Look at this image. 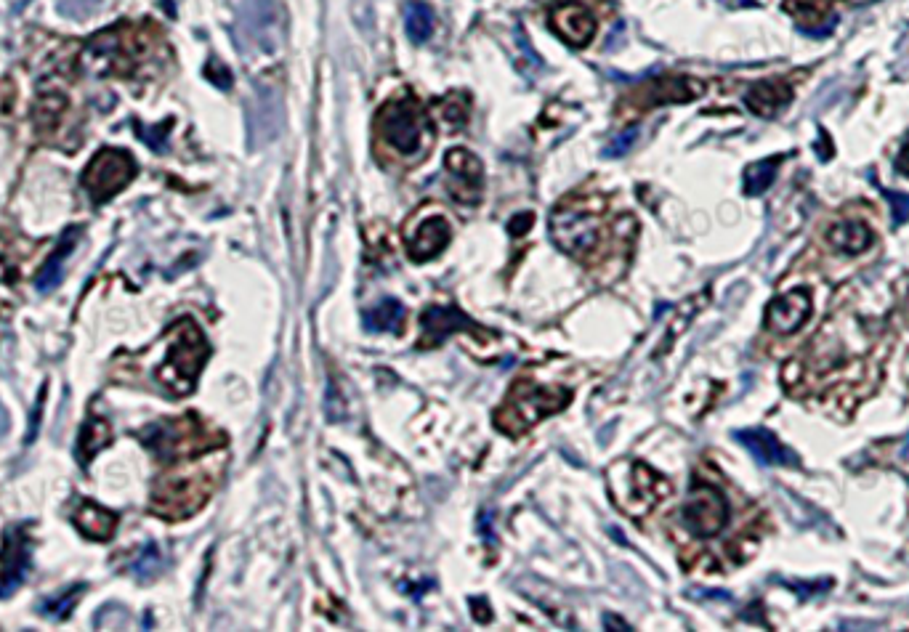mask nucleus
I'll list each match as a JSON object with an SVG mask.
<instances>
[{
  "label": "nucleus",
  "mask_w": 909,
  "mask_h": 632,
  "mask_svg": "<svg viewBox=\"0 0 909 632\" xmlns=\"http://www.w3.org/2000/svg\"><path fill=\"white\" fill-rule=\"evenodd\" d=\"M224 471V455L216 449L208 463L192 465L184 471L165 473L157 478L152 492V510L163 518H187L208 502Z\"/></svg>",
  "instance_id": "f257e3e1"
},
{
  "label": "nucleus",
  "mask_w": 909,
  "mask_h": 632,
  "mask_svg": "<svg viewBox=\"0 0 909 632\" xmlns=\"http://www.w3.org/2000/svg\"><path fill=\"white\" fill-rule=\"evenodd\" d=\"M165 359L157 367V380L171 388L176 396H187L195 391L197 375L202 364L208 362L210 346L195 319H181L165 335Z\"/></svg>",
  "instance_id": "f03ea898"
},
{
  "label": "nucleus",
  "mask_w": 909,
  "mask_h": 632,
  "mask_svg": "<svg viewBox=\"0 0 909 632\" xmlns=\"http://www.w3.org/2000/svg\"><path fill=\"white\" fill-rule=\"evenodd\" d=\"M604 208L599 197H575L551 213V237L559 250L575 258H591L604 239Z\"/></svg>",
  "instance_id": "7ed1b4c3"
},
{
  "label": "nucleus",
  "mask_w": 909,
  "mask_h": 632,
  "mask_svg": "<svg viewBox=\"0 0 909 632\" xmlns=\"http://www.w3.org/2000/svg\"><path fill=\"white\" fill-rule=\"evenodd\" d=\"M569 401H572L569 388H545L529 378H521L513 383L503 407L495 412V425L508 436H519L545 417L569 407Z\"/></svg>",
  "instance_id": "20e7f679"
},
{
  "label": "nucleus",
  "mask_w": 909,
  "mask_h": 632,
  "mask_svg": "<svg viewBox=\"0 0 909 632\" xmlns=\"http://www.w3.org/2000/svg\"><path fill=\"white\" fill-rule=\"evenodd\" d=\"M141 441L155 452L160 460H181V457L200 455L202 449L224 447L226 439L221 433H208L195 415L168 420L144 428Z\"/></svg>",
  "instance_id": "39448f33"
},
{
  "label": "nucleus",
  "mask_w": 909,
  "mask_h": 632,
  "mask_svg": "<svg viewBox=\"0 0 909 632\" xmlns=\"http://www.w3.org/2000/svg\"><path fill=\"white\" fill-rule=\"evenodd\" d=\"M375 128L381 133V139L391 149H397L399 155H415L423 141V133L428 131V117L420 107V101L410 93H404L399 99L383 104L375 117Z\"/></svg>",
  "instance_id": "423d86ee"
},
{
  "label": "nucleus",
  "mask_w": 909,
  "mask_h": 632,
  "mask_svg": "<svg viewBox=\"0 0 909 632\" xmlns=\"http://www.w3.org/2000/svg\"><path fill=\"white\" fill-rule=\"evenodd\" d=\"M136 176V162L123 149H101L94 160L88 162L83 173V186L94 197V202H104L123 192Z\"/></svg>",
  "instance_id": "0eeeda50"
},
{
  "label": "nucleus",
  "mask_w": 909,
  "mask_h": 632,
  "mask_svg": "<svg viewBox=\"0 0 909 632\" xmlns=\"http://www.w3.org/2000/svg\"><path fill=\"white\" fill-rule=\"evenodd\" d=\"M681 524L694 537H715L729 524V502L715 486L697 484L681 508Z\"/></svg>",
  "instance_id": "6e6552de"
},
{
  "label": "nucleus",
  "mask_w": 909,
  "mask_h": 632,
  "mask_svg": "<svg viewBox=\"0 0 909 632\" xmlns=\"http://www.w3.org/2000/svg\"><path fill=\"white\" fill-rule=\"evenodd\" d=\"M420 327H423L420 348L442 346L452 332H471V335H479V338H492V332L482 330L458 306H431V309H426L423 316H420Z\"/></svg>",
  "instance_id": "1a4fd4ad"
},
{
  "label": "nucleus",
  "mask_w": 909,
  "mask_h": 632,
  "mask_svg": "<svg viewBox=\"0 0 909 632\" xmlns=\"http://www.w3.org/2000/svg\"><path fill=\"white\" fill-rule=\"evenodd\" d=\"M811 316V293L806 287H795L790 293L777 295L766 309V327L779 335H793Z\"/></svg>",
  "instance_id": "9d476101"
},
{
  "label": "nucleus",
  "mask_w": 909,
  "mask_h": 632,
  "mask_svg": "<svg viewBox=\"0 0 909 632\" xmlns=\"http://www.w3.org/2000/svg\"><path fill=\"white\" fill-rule=\"evenodd\" d=\"M444 168L452 173V194L460 202H479L484 186V165L468 149H450L444 155Z\"/></svg>",
  "instance_id": "9b49d317"
},
{
  "label": "nucleus",
  "mask_w": 909,
  "mask_h": 632,
  "mask_svg": "<svg viewBox=\"0 0 909 632\" xmlns=\"http://www.w3.org/2000/svg\"><path fill=\"white\" fill-rule=\"evenodd\" d=\"M551 27L572 48H585L596 38V16L591 14V8L580 6V3L553 8Z\"/></svg>",
  "instance_id": "f8f14e48"
},
{
  "label": "nucleus",
  "mask_w": 909,
  "mask_h": 632,
  "mask_svg": "<svg viewBox=\"0 0 909 632\" xmlns=\"http://www.w3.org/2000/svg\"><path fill=\"white\" fill-rule=\"evenodd\" d=\"M734 439L750 452L761 465H779V468H798L801 460L795 455L793 449H787L782 441L766 428H747V431H737Z\"/></svg>",
  "instance_id": "ddd939ff"
},
{
  "label": "nucleus",
  "mask_w": 909,
  "mask_h": 632,
  "mask_svg": "<svg viewBox=\"0 0 909 632\" xmlns=\"http://www.w3.org/2000/svg\"><path fill=\"white\" fill-rule=\"evenodd\" d=\"M641 91L644 93H638L633 101L641 109H652L660 107V104H684V101L700 99L705 93V83L694 78H660L641 88Z\"/></svg>",
  "instance_id": "4468645a"
},
{
  "label": "nucleus",
  "mask_w": 909,
  "mask_h": 632,
  "mask_svg": "<svg viewBox=\"0 0 909 632\" xmlns=\"http://www.w3.org/2000/svg\"><path fill=\"white\" fill-rule=\"evenodd\" d=\"M782 8L793 16L798 30L811 38H822L838 22L832 0H782Z\"/></svg>",
  "instance_id": "2eb2a0df"
},
{
  "label": "nucleus",
  "mask_w": 909,
  "mask_h": 632,
  "mask_svg": "<svg viewBox=\"0 0 909 632\" xmlns=\"http://www.w3.org/2000/svg\"><path fill=\"white\" fill-rule=\"evenodd\" d=\"M633 486H630V500L622 502V508L630 510V513H649V510L657 505V502L670 492V484L660 473H654L652 468H646L644 463L633 465Z\"/></svg>",
  "instance_id": "dca6fc26"
},
{
  "label": "nucleus",
  "mask_w": 909,
  "mask_h": 632,
  "mask_svg": "<svg viewBox=\"0 0 909 632\" xmlns=\"http://www.w3.org/2000/svg\"><path fill=\"white\" fill-rule=\"evenodd\" d=\"M450 239L452 229L450 224H447V218L442 216L426 218V221L415 229L410 242H407V255H410L415 263H426L442 253L444 247L450 245Z\"/></svg>",
  "instance_id": "f3484780"
},
{
  "label": "nucleus",
  "mask_w": 909,
  "mask_h": 632,
  "mask_svg": "<svg viewBox=\"0 0 909 632\" xmlns=\"http://www.w3.org/2000/svg\"><path fill=\"white\" fill-rule=\"evenodd\" d=\"M793 101V88L785 80H761L747 88L745 107L758 117H777Z\"/></svg>",
  "instance_id": "a211bd4d"
},
{
  "label": "nucleus",
  "mask_w": 909,
  "mask_h": 632,
  "mask_svg": "<svg viewBox=\"0 0 909 632\" xmlns=\"http://www.w3.org/2000/svg\"><path fill=\"white\" fill-rule=\"evenodd\" d=\"M27 566H30V550H27L24 540L11 537L6 542V555L0 561V598H8L16 587L22 585Z\"/></svg>",
  "instance_id": "6ab92c4d"
},
{
  "label": "nucleus",
  "mask_w": 909,
  "mask_h": 632,
  "mask_svg": "<svg viewBox=\"0 0 909 632\" xmlns=\"http://www.w3.org/2000/svg\"><path fill=\"white\" fill-rule=\"evenodd\" d=\"M827 239L835 250L846 255H859L872 245V232L870 226L859 221V218H848V221H838L827 232Z\"/></svg>",
  "instance_id": "aec40b11"
},
{
  "label": "nucleus",
  "mask_w": 909,
  "mask_h": 632,
  "mask_svg": "<svg viewBox=\"0 0 909 632\" xmlns=\"http://www.w3.org/2000/svg\"><path fill=\"white\" fill-rule=\"evenodd\" d=\"M75 526L91 540H109L117 529V516L94 502H83L75 513Z\"/></svg>",
  "instance_id": "412c9836"
},
{
  "label": "nucleus",
  "mask_w": 909,
  "mask_h": 632,
  "mask_svg": "<svg viewBox=\"0 0 909 632\" xmlns=\"http://www.w3.org/2000/svg\"><path fill=\"white\" fill-rule=\"evenodd\" d=\"M404 324V306L394 298L375 303L373 309L365 314V330L370 332H394L399 335Z\"/></svg>",
  "instance_id": "4be33fe9"
},
{
  "label": "nucleus",
  "mask_w": 909,
  "mask_h": 632,
  "mask_svg": "<svg viewBox=\"0 0 909 632\" xmlns=\"http://www.w3.org/2000/svg\"><path fill=\"white\" fill-rule=\"evenodd\" d=\"M75 234H78V232L72 229V232L67 234V237H64L62 245L56 247L54 255L48 258L46 266L40 269L38 282H35V287H38L40 293H51V290H54V287H59V282H62V263H64V258H67V255L72 253V247H75Z\"/></svg>",
  "instance_id": "5701e85b"
},
{
  "label": "nucleus",
  "mask_w": 909,
  "mask_h": 632,
  "mask_svg": "<svg viewBox=\"0 0 909 632\" xmlns=\"http://www.w3.org/2000/svg\"><path fill=\"white\" fill-rule=\"evenodd\" d=\"M404 27H407V38L412 43H426L431 38V32H434V11L426 6V3H407L404 8Z\"/></svg>",
  "instance_id": "b1692460"
},
{
  "label": "nucleus",
  "mask_w": 909,
  "mask_h": 632,
  "mask_svg": "<svg viewBox=\"0 0 909 632\" xmlns=\"http://www.w3.org/2000/svg\"><path fill=\"white\" fill-rule=\"evenodd\" d=\"M782 165V155L769 157V160H758L753 162L750 168L745 170V194L747 197H758L774 184V178H777V170Z\"/></svg>",
  "instance_id": "393cba45"
},
{
  "label": "nucleus",
  "mask_w": 909,
  "mask_h": 632,
  "mask_svg": "<svg viewBox=\"0 0 909 632\" xmlns=\"http://www.w3.org/2000/svg\"><path fill=\"white\" fill-rule=\"evenodd\" d=\"M104 444H109V425L104 420H91L80 436V457H94Z\"/></svg>",
  "instance_id": "a878e982"
},
{
  "label": "nucleus",
  "mask_w": 909,
  "mask_h": 632,
  "mask_svg": "<svg viewBox=\"0 0 909 632\" xmlns=\"http://www.w3.org/2000/svg\"><path fill=\"white\" fill-rule=\"evenodd\" d=\"M886 200H888V205H891V210H894L896 226L907 224L909 221V194L886 192Z\"/></svg>",
  "instance_id": "bb28decb"
},
{
  "label": "nucleus",
  "mask_w": 909,
  "mask_h": 632,
  "mask_svg": "<svg viewBox=\"0 0 909 632\" xmlns=\"http://www.w3.org/2000/svg\"><path fill=\"white\" fill-rule=\"evenodd\" d=\"M157 569H160V553H157L155 545H147V550L141 555V561L136 563V574H139V577H152Z\"/></svg>",
  "instance_id": "cd10ccee"
},
{
  "label": "nucleus",
  "mask_w": 909,
  "mask_h": 632,
  "mask_svg": "<svg viewBox=\"0 0 909 632\" xmlns=\"http://www.w3.org/2000/svg\"><path fill=\"white\" fill-rule=\"evenodd\" d=\"M636 136H638L636 128H630V131L620 133V136H617V139H614L612 144H609V147H606V155H609V157H620V155H625V152H628V149L633 147V141H636Z\"/></svg>",
  "instance_id": "c85d7f7f"
},
{
  "label": "nucleus",
  "mask_w": 909,
  "mask_h": 632,
  "mask_svg": "<svg viewBox=\"0 0 909 632\" xmlns=\"http://www.w3.org/2000/svg\"><path fill=\"white\" fill-rule=\"evenodd\" d=\"M439 107H444V117H447L450 123H455V128H463V125H466L468 112H466V109L455 107V96L439 101Z\"/></svg>",
  "instance_id": "c756f323"
},
{
  "label": "nucleus",
  "mask_w": 909,
  "mask_h": 632,
  "mask_svg": "<svg viewBox=\"0 0 909 632\" xmlns=\"http://www.w3.org/2000/svg\"><path fill=\"white\" fill-rule=\"evenodd\" d=\"M80 595V587H75V590H72V595H67V598H62V603H59V606H54V603H48L46 606V611L48 614H54L56 619H64L67 617V614H70V609L72 606H75V598H78Z\"/></svg>",
  "instance_id": "7c9ffc66"
},
{
  "label": "nucleus",
  "mask_w": 909,
  "mask_h": 632,
  "mask_svg": "<svg viewBox=\"0 0 909 632\" xmlns=\"http://www.w3.org/2000/svg\"><path fill=\"white\" fill-rule=\"evenodd\" d=\"M896 170H899L902 176H909V144L902 149V155L896 157Z\"/></svg>",
  "instance_id": "2f4dec72"
},
{
  "label": "nucleus",
  "mask_w": 909,
  "mask_h": 632,
  "mask_svg": "<svg viewBox=\"0 0 909 632\" xmlns=\"http://www.w3.org/2000/svg\"><path fill=\"white\" fill-rule=\"evenodd\" d=\"M471 609H474V617H479L482 622H490V609H487V603H484V598L474 601V606H471Z\"/></svg>",
  "instance_id": "473e14b6"
},
{
  "label": "nucleus",
  "mask_w": 909,
  "mask_h": 632,
  "mask_svg": "<svg viewBox=\"0 0 909 632\" xmlns=\"http://www.w3.org/2000/svg\"><path fill=\"white\" fill-rule=\"evenodd\" d=\"M604 627L606 630H630L628 625H622L620 619L612 617V614H604Z\"/></svg>",
  "instance_id": "72a5a7b5"
},
{
  "label": "nucleus",
  "mask_w": 909,
  "mask_h": 632,
  "mask_svg": "<svg viewBox=\"0 0 909 632\" xmlns=\"http://www.w3.org/2000/svg\"><path fill=\"white\" fill-rule=\"evenodd\" d=\"M723 6H729V8H750V6H755V0H721Z\"/></svg>",
  "instance_id": "f704fd0d"
}]
</instances>
